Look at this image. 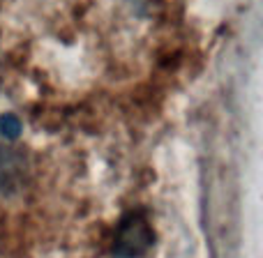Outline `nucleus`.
I'll use <instances>...</instances> for the list:
<instances>
[{"mask_svg":"<svg viewBox=\"0 0 263 258\" xmlns=\"http://www.w3.org/2000/svg\"><path fill=\"white\" fill-rule=\"evenodd\" d=\"M153 226L141 212H129L127 217L120 222L118 233H116L114 242V254L116 258H141L148 254L153 247Z\"/></svg>","mask_w":263,"mask_h":258,"instance_id":"1","label":"nucleus"},{"mask_svg":"<svg viewBox=\"0 0 263 258\" xmlns=\"http://www.w3.org/2000/svg\"><path fill=\"white\" fill-rule=\"evenodd\" d=\"M23 177V157L21 152L7 143H0V191H9Z\"/></svg>","mask_w":263,"mask_h":258,"instance_id":"2","label":"nucleus"},{"mask_svg":"<svg viewBox=\"0 0 263 258\" xmlns=\"http://www.w3.org/2000/svg\"><path fill=\"white\" fill-rule=\"evenodd\" d=\"M0 134L5 136V141H14L21 136V123L14 113H5L0 118Z\"/></svg>","mask_w":263,"mask_h":258,"instance_id":"3","label":"nucleus"}]
</instances>
